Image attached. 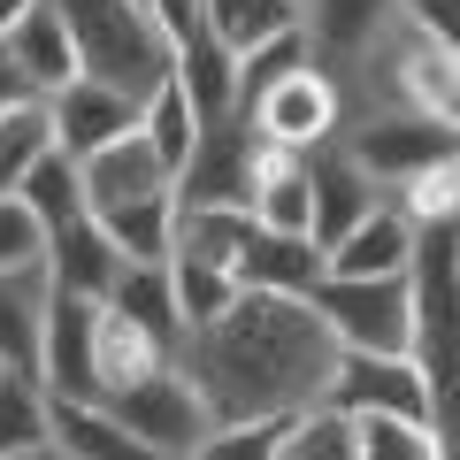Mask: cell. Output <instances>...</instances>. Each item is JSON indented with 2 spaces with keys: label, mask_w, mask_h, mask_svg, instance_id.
I'll list each match as a JSON object with an SVG mask.
<instances>
[{
  "label": "cell",
  "mask_w": 460,
  "mask_h": 460,
  "mask_svg": "<svg viewBox=\"0 0 460 460\" xmlns=\"http://www.w3.org/2000/svg\"><path fill=\"white\" fill-rule=\"evenodd\" d=\"M177 368L199 384L215 422H292L330 392L338 338L314 299L238 292L215 323H192L177 338Z\"/></svg>",
  "instance_id": "cell-1"
},
{
  "label": "cell",
  "mask_w": 460,
  "mask_h": 460,
  "mask_svg": "<svg viewBox=\"0 0 460 460\" xmlns=\"http://www.w3.org/2000/svg\"><path fill=\"white\" fill-rule=\"evenodd\" d=\"M47 8L62 16V31H69V47H77V69H84V77L131 93L138 108L169 84L177 47H169V31L154 23L146 0H47Z\"/></svg>",
  "instance_id": "cell-2"
},
{
  "label": "cell",
  "mask_w": 460,
  "mask_h": 460,
  "mask_svg": "<svg viewBox=\"0 0 460 460\" xmlns=\"http://www.w3.org/2000/svg\"><path fill=\"white\" fill-rule=\"evenodd\" d=\"M314 314L345 353H414V277H323Z\"/></svg>",
  "instance_id": "cell-3"
},
{
  "label": "cell",
  "mask_w": 460,
  "mask_h": 460,
  "mask_svg": "<svg viewBox=\"0 0 460 460\" xmlns=\"http://www.w3.org/2000/svg\"><path fill=\"white\" fill-rule=\"evenodd\" d=\"M338 138H345V154L368 169V177L384 184V192H399V184L414 177V169H429L438 154H453L460 138L445 131L438 115H422V108H399V100H376V108H353L338 123Z\"/></svg>",
  "instance_id": "cell-4"
},
{
  "label": "cell",
  "mask_w": 460,
  "mask_h": 460,
  "mask_svg": "<svg viewBox=\"0 0 460 460\" xmlns=\"http://www.w3.org/2000/svg\"><path fill=\"white\" fill-rule=\"evenodd\" d=\"M246 115H253V131H261V146L314 154V146H330V138H338L345 100H338V77H323L314 62H299V69H284V77L269 84Z\"/></svg>",
  "instance_id": "cell-5"
},
{
  "label": "cell",
  "mask_w": 460,
  "mask_h": 460,
  "mask_svg": "<svg viewBox=\"0 0 460 460\" xmlns=\"http://www.w3.org/2000/svg\"><path fill=\"white\" fill-rule=\"evenodd\" d=\"M399 31V0H299V39L323 77H353Z\"/></svg>",
  "instance_id": "cell-6"
},
{
  "label": "cell",
  "mask_w": 460,
  "mask_h": 460,
  "mask_svg": "<svg viewBox=\"0 0 460 460\" xmlns=\"http://www.w3.org/2000/svg\"><path fill=\"white\" fill-rule=\"evenodd\" d=\"M123 422L138 429V438L154 445V453H169V460H192V445L215 429V414H208V399H199V384L184 376L177 361L162 368V376H146V384H131L123 399H108Z\"/></svg>",
  "instance_id": "cell-7"
},
{
  "label": "cell",
  "mask_w": 460,
  "mask_h": 460,
  "mask_svg": "<svg viewBox=\"0 0 460 460\" xmlns=\"http://www.w3.org/2000/svg\"><path fill=\"white\" fill-rule=\"evenodd\" d=\"M323 399L345 414H399V422H422V407H429L414 353H345V345H338V368H330Z\"/></svg>",
  "instance_id": "cell-8"
},
{
  "label": "cell",
  "mask_w": 460,
  "mask_h": 460,
  "mask_svg": "<svg viewBox=\"0 0 460 460\" xmlns=\"http://www.w3.org/2000/svg\"><path fill=\"white\" fill-rule=\"evenodd\" d=\"M93 292H69L47 277V338H39V392L47 399H100L93 392Z\"/></svg>",
  "instance_id": "cell-9"
},
{
  "label": "cell",
  "mask_w": 460,
  "mask_h": 460,
  "mask_svg": "<svg viewBox=\"0 0 460 460\" xmlns=\"http://www.w3.org/2000/svg\"><path fill=\"white\" fill-rule=\"evenodd\" d=\"M307 169H314V215H307V238H314L323 253L338 246V238L361 223L368 208H384V199H392V192H384V184L368 177L361 162H353V154H345V138L314 146V154H307Z\"/></svg>",
  "instance_id": "cell-10"
},
{
  "label": "cell",
  "mask_w": 460,
  "mask_h": 460,
  "mask_svg": "<svg viewBox=\"0 0 460 460\" xmlns=\"http://www.w3.org/2000/svg\"><path fill=\"white\" fill-rule=\"evenodd\" d=\"M47 115H54V146L84 162V154H100L108 138H123V131L138 123V100L77 69L69 84H54V93H47Z\"/></svg>",
  "instance_id": "cell-11"
},
{
  "label": "cell",
  "mask_w": 460,
  "mask_h": 460,
  "mask_svg": "<svg viewBox=\"0 0 460 460\" xmlns=\"http://www.w3.org/2000/svg\"><path fill=\"white\" fill-rule=\"evenodd\" d=\"M169 361H177V345H162L146 323H131L123 307L100 299V314H93V392L100 399H123L131 384L162 376Z\"/></svg>",
  "instance_id": "cell-12"
},
{
  "label": "cell",
  "mask_w": 460,
  "mask_h": 460,
  "mask_svg": "<svg viewBox=\"0 0 460 460\" xmlns=\"http://www.w3.org/2000/svg\"><path fill=\"white\" fill-rule=\"evenodd\" d=\"M47 445L62 460H169V453H154L108 399H47Z\"/></svg>",
  "instance_id": "cell-13"
},
{
  "label": "cell",
  "mask_w": 460,
  "mask_h": 460,
  "mask_svg": "<svg viewBox=\"0 0 460 460\" xmlns=\"http://www.w3.org/2000/svg\"><path fill=\"white\" fill-rule=\"evenodd\" d=\"M330 277V253L314 246L307 230H246V253H238V284L246 292H292V299H314V284Z\"/></svg>",
  "instance_id": "cell-14"
},
{
  "label": "cell",
  "mask_w": 460,
  "mask_h": 460,
  "mask_svg": "<svg viewBox=\"0 0 460 460\" xmlns=\"http://www.w3.org/2000/svg\"><path fill=\"white\" fill-rule=\"evenodd\" d=\"M84 208L93 215H108V208H123V199H154V192H177V177H169L162 162H154V146L138 138V123L123 138H108L100 154H84Z\"/></svg>",
  "instance_id": "cell-15"
},
{
  "label": "cell",
  "mask_w": 460,
  "mask_h": 460,
  "mask_svg": "<svg viewBox=\"0 0 460 460\" xmlns=\"http://www.w3.org/2000/svg\"><path fill=\"white\" fill-rule=\"evenodd\" d=\"M414 238H422V230L407 223V208L384 199V208H368L361 223L330 246V277H407L414 269Z\"/></svg>",
  "instance_id": "cell-16"
},
{
  "label": "cell",
  "mask_w": 460,
  "mask_h": 460,
  "mask_svg": "<svg viewBox=\"0 0 460 460\" xmlns=\"http://www.w3.org/2000/svg\"><path fill=\"white\" fill-rule=\"evenodd\" d=\"M246 215L261 230H307V215H314V169H307V154H284V146L253 154Z\"/></svg>",
  "instance_id": "cell-17"
},
{
  "label": "cell",
  "mask_w": 460,
  "mask_h": 460,
  "mask_svg": "<svg viewBox=\"0 0 460 460\" xmlns=\"http://www.w3.org/2000/svg\"><path fill=\"white\" fill-rule=\"evenodd\" d=\"M39 338H47V261L0 269V368L39 376Z\"/></svg>",
  "instance_id": "cell-18"
},
{
  "label": "cell",
  "mask_w": 460,
  "mask_h": 460,
  "mask_svg": "<svg viewBox=\"0 0 460 460\" xmlns=\"http://www.w3.org/2000/svg\"><path fill=\"white\" fill-rule=\"evenodd\" d=\"M115 269H123V253H115V238L93 223V215H77L69 230H54V238H47V277H54V284H69V292L108 299Z\"/></svg>",
  "instance_id": "cell-19"
},
{
  "label": "cell",
  "mask_w": 460,
  "mask_h": 460,
  "mask_svg": "<svg viewBox=\"0 0 460 460\" xmlns=\"http://www.w3.org/2000/svg\"><path fill=\"white\" fill-rule=\"evenodd\" d=\"M169 77H177V93L192 100L199 123H215V115L238 108V54H230L215 31L184 39V47H177V69H169Z\"/></svg>",
  "instance_id": "cell-20"
},
{
  "label": "cell",
  "mask_w": 460,
  "mask_h": 460,
  "mask_svg": "<svg viewBox=\"0 0 460 460\" xmlns=\"http://www.w3.org/2000/svg\"><path fill=\"white\" fill-rule=\"evenodd\" d=\"M108 307H123L131 323H146L162 345L184 338V314H177V284H169V261H123L108 284Z\"/></svg>",
  "instance_id": "cell-21"
},
{
  "label": "cell",
  "mask_w": 460,
  "mask_h": 460,
  "mask_svg": "<svg viewBox=\"0 0 460 460\" xmlns=\"http://www.w3.org/2000/svg\"><path fill=\"white\" fill-rule=\"evenodd\" d=\"M8 47H16V62H23V77H31V93H54V84H69V77H77V47H69L62 16H54L47 0H31V8L16 16Z\"/></svg>",
  "instance_id": "cell-22"
},
{
  "label": "cell",
  "mask_w": 460,
  "mask_h": 460,
  "mask_svg": "<svg viewBox=\"0 0 460 460\" xmlns=\"http://www.w3.org/2000/svg\"><path fill=\"white\" fill-rule=\"evenodd\" d=\"M93 223L115 238V253H123V261H169V246H177V192L123 199V208L93 215Z\"/></svg>",
  "instance_id": "cell-23"
},
{
  "label": "cell",
  "mask_w": 460,
  "mask_h": 460,
  "mask_svg": "<svg viewBox=\"0 0 460 460\" xmlns=\"http://www.w3.org/2000/svg\"><path fill=\"white\" fill-rule=\"evenodd\" d=\"M16 199L39 215L47 238H54V230H69L77 215H93V208H84V169H77V154H62V146H54L47 162H31V177L16 184Z\"/></svg>",
  "instance_id": "cell-24"
},
{
  "label": "cell",
  "mask_w": 460,
  "mask_h": 460,
  "mask_svg": "<svg viewBox=\"0 0 460 460\" xmlns=\"http://www.w3.org/2000/svg\"><path fill=\"white\" fill-rule=\"evenodd\" d=\"M199 23H208L230 54H246V47H261V39L299 31V0H199Z\"/></svg>",
  "instance_id": "cell-25"
},
{
  "label": "cell",
  "mask_w": 460,
  "mask_h": 460,
  "mask_svg": "<svg viewBox=\"0 0 460 460\" xmlns=\"http://www.w3.org/2000/svg\"><path fill=\"white\" fill-rule=\"evenodd\" d=\"M277 460H361V422L345 407H330V399H314V407H299L284 422Z\"/></svg>",
  "instance_id": "cell-26"
},
{
  "label": "cell",
  "mask_w": 460,
  "mask_h": 460,
  "mask_svg": "<svg viewBox=\"0 0 460 460\" xmlns=\"http://www.w3.org/2000/svg\"><path fill=\"white\" fill-rule=\"evenodd\" d=\"M399 208H407L414 230H445V238H460V146L438 154L429 169H414L407 184H399Z\"/></svg>",
  "instance_id": "cell-27"
},
{
  "label": "cell",
  "mask_w": 460,
  "mask_h": 460,
  "mask_svg": "<svg viewBox=\"0 0 460 460\" xmlns=\"http://www.w3.org/2000/svg\"><path fill=\"white\" fill-rule=\"evenodd\" d=\"M54 154V115H47V93L16 100V108H0V192H16L31 177V162Z\"/></svg>",
  "instance_id": "cell-28"
},
{
  "label": "cell",
  "mask_w": 460,
  "mask_h": 460,
  "mask_svg": "<svg viewBox=\"0 0 460 460\" xmlns=\"http://www.w3.org/2000/svg\"><path fill=\"white\" fill-rule=\"evenodd\" d=\"M138 138L154 146V162H162L169 177H184V162H192V146H199V115H192V100L177 93V77L138 108Z\"/></svg>",
  "instance_id": "cell-29"
},
{
  "label": "cell",
  "mask_w": 460,
  "mask_h": 460,
  "mask_svg": "<svg viewBox=\"0 0 460 460\" xmlns=\"http://www.w3.org/2000/svg\"><path fill=\"white\" fill-rule=\"evenodd\" d=\"M169 284H177V314H184V330H192V323H215L230 299L246 292V284L230 277V269L192 261V253H169Z\"/></svg>",
  "instance_id": "cell-30"
},
{
  "label": "cell",
  "mask_w": 460,
  "mask_h": 460,
  "mask_svg": "<svg viewBox=\"0 0 460 460\" xmlns=\"http://www.w3.org/2000/svg\"><path fill=\"white\" fill-rule=\"evenodd\" d=\"M39 438H47V392H39V376L0 368V460L39 445Z\"/></svg>",
  "instance_id": "cell-31"
},
{
  "label": "cell",
  "mask_w": 460,
  "mask_h": 460,
  "mask_svg": "<svg viewBox=\"0 0 460 460\" xmlns=\"http://www.w3.org/2000/svg\"><path fill=\"white\" fill-rule=\"evenodd\" d=\"M361 422V460H438L422 422H399V414H353Z\"/></svg>",
  "instance_id": "cell-32"
},
{
  "label": "cell",
  "mask_w": 460,
  "mask_h": 460,
  "mask_svg": "<svg viewBox=\"0 0 460 460\" xmlns=\"http://www.w3.org/2000/svg\"><path fill=\"white\" fill-rule=\"evenodd\" d=\"M277 445H284V422H215L192 445V460H277Z\"/></svg>",
  "instance_id": "cell-33"
},
{
  "label": "cell",
  "mask_w": 460,
  "mask_h": 460,
  "mask_svg": "<svg viewBox=\"0 0 460 460\" xmlns=\"http://www.w3.org/2000/svg\"><path fill=\"white\" fill-rule=\"evenodd\" d=\"M31 261H47V230L16 192H0V269H31Z\"/></svg>",
  "instance_id": "cell-34"
},
{
  "label": "cell",
  "mask_w": 460,
  "mask_h": 460,
  "mask_svg": "<svg viewBox=\"0 0 460 460\" xmlns=\"http://www.w3.org/2000/svg\"><path fill=\"white\" fill-rule=\"evenodd\" d=\"M399 23L422 39H445V47H460V0H399Z\"/></svg>",
  "instance_id": "cell-35"
},
{
  "label": "cell",
  "mask_w": 460,
  "mask_h": 460,
  "mask_svg": "<svg viewBox=\"0 0 460 460\" xmlns=\"http://www.w3.org/2000/svg\"><path fill=\"white\" fill-rule=\"evenodd\" d=\"M154 8V23L169 31V47H184V39H199L208 23H199V0H146Z\"/></svg>",
  "instance_id": "cell-36"
},
{
  "label": "cell",
  "mask_w": 460,
  "mask_h": 460,
  "mask_svg": "<svg viewBox=\"0 0 460 460\" xmlns=\"http://www.w3.org/2000/svg\"><path fill=\"white\" fill-rule=\"evenodd\" d=\"M16 100H31V77H23L16 47H8V39H0V108H16Z\"/></svg>",
  "instance_id": "cell-37"
},
{
  "label": "cell",
  "mask_w": 460,
  "mask_h": 460,
  "mask_svg": "<svg viewBox=\"0 0 460 460\" xmlns=\"http://www.w3.org/2000/svg\"><path fill=\"white\" fill-rule=\"evenodd\" d=\"M23 8H31V0H0V39L16 31V16H23Z\"/></svg>",
  "instance_id": "cell-38"
},
{
  "label": "cell",
  "mask_w": 460,
  "mask_h": 460,
  "mask_svg": "<svg viewBox=\"0 0 460 460\" xmlns=\"http://www.w3.org/2000/svg\"><path fill=\"white\" fill-rule=\"evenodd\" d=\"M8 460H62V453H54V445L39 438V445H23V453H8Z\"/></svg>",
  "instance_id": "cell-39"
},
{
  "label": "cell",
  "mask_w": 460,
  "mask_h": 460,
  "mask_svg": "<svg viewBox=\"0 0 460 460\" xmlns=\"http://www.w3.org/2000/svg\"><path fill=\"white\" fill-rule=\"evenodd\" d=\"M453 269H460V238H453Z\"/></svg>",
  "instance_id": "cell-40"
}]
</instances>
